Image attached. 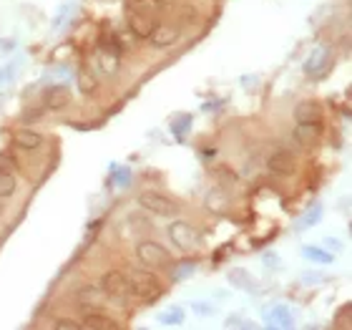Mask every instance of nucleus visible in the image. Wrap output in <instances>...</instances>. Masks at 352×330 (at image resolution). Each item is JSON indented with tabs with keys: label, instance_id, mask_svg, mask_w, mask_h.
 Masks as SVG:
<instances>
[{
	"label": "nucleus",
	"instance_id": "f257e3e1",
	"mask_svg": "<svg viewBox=\"0 0 352 330\" xmlns=\"http://www.w3.org/2000/svg\"><path fill=\"white\" fill-rule=\"evenodd\" d=\"M126 280H129V293L133 300L151 305L164 295V285L148 270H133L131 275H126Z\"/></svg>",
	"mask_w": 352,
	"mask_h": 330
},
{
	"label": "nucleus",
	"instance_id": "f03ea898",
	"mask_svg": "<svg viewBox=\"0 0 352 330\" xmlns=\"http://www.w3.org/2000/svg\"><path fill=\"white\" fill-rule=\"evenodd\" d=\"M136 255H139L141 262L146 265V267H151V270H166V267H171V262H174V257L169 255V249L164 247V245L154 243V240L139 243Z\"/></svg>",
	"mask_w": 352,
	"mask_h": 330
},
{
	"label": "nucleus",
	"instance_id": "7ed1b4c3",
	"mask_svg": "<svg viewBox=\"0 0 352 330\" xmlns=\"http://www.w3.org/2000/svg\"><path fill=\"white\" fill-rule=\"evenodd\" d=\"M139 205L148 214H156V217H174L179 212V205H176L174 199H169L166 194H159V192H141Z\"/></svg>",
	"mask_w": 352,
	"mask_h": 330
},
{
	"label": "nucleus",
	"instance_id": "20e7f679",
	"mask_svg": "<svg viewBox=\"0 0 352 330\" xmlns=\"http://www.w3.org/2000/svg\"><path fill=\"white\" fill-rule=\"evenodd\" d=\"M101 287H103V293L109 295L113 302H118V305H126L129 298H131V293H129V280H126L124 272H118V270L106 272Z\"/></svg>",
	"mask_w": 352,
	"mask_h": 330
},
{
	"label": "nucleus",
	"instance_id": "39448f33",
	"mask_svg": "<svg viewBox=\"0 0 352 330\" xmlns=\"http://www.w3.org/2000/svg\"><path fill=\"white\" fill-rule=\"evenodd\" d=\"M169 237L174 240L176 247L184 249V252L194 249V247H197V243H199L197 229L191 227L189 222H174V225L169 227Z\"/></svg>",
	"mask_w": 352,
	"mask_h": 330
},
{
	"label": "nucleus",
	"instance_id": "423d86ee",
	"mask_svg": "<svg viewBox=\"0 0 352 330\" xmlns=\"http://www.w3.org/2000/svg\"><path fill=\"white\" fill-rule=\"evenodd\" d=\"M267 167H270L272 174H279V176H289L294 174V169H297V162H294V156L285 149H279V152H272L270 159H267Z\"/></svg>",
	"mask_w": 352,
	"mask_h": 330
},
{
	"label": "nucleus",
	"instance_id": "0eeeda50",
	"mask_svg": "<svg viewBox=\"0 0 352 330\" xmlns=\"http://www.w3.org/2000/svg\"><path fill=\"white\" fill-rule=\"evenodd\" d=\"M43 103H45V109H51V111L66 109L68 103H71V88L63 86V83L48 86L43 91Z\"/></svg>",
	"mask_w": 352,
	"mask_h": 330
},
{
	"label": "nucleus",
	"instance_id": "6e6552de",
	"mask_svg": "<svg viewBox=\"0 0 352 330\" xmlns=\"http://www.w3.org/2000/svg\"><path fill=\"white\" fill-rule=\"evenodd\" d=\"M294 121L297 124H320L322 121V106L317 101H300L294 109Z\"/></svg>",
	"mask_w": 352,
	"mask_h": 330
},
{
	"label": "nucleus",
	"instance_id": "1a4fd4ad",
	"mask_svg": "<svg viewBox=\"0 0 352 330\" xmlns=\"http://www.w3.org/2000/svg\"><path fill=\"white\" fill-rule=\"evenodd\" d=\"M156 21L154 15H146V13H139V10H131L129 13V28L136 38H148L151 36V30H154Z\"/></svg>",
	"mask_w": 352,
	"mask_h": 330
},
{
	"label": "nucleus",
	"instance_id": "9d476101",
	"mask_svg": "<svg viewBox=\"0 0 352 330\" xmlns=\"http://www.w3.org/2000/svg\"><path fill=\"white\" fill-rule=\"evenodd\" d=\"M148 38H151V43L154 45L166 48V45L176 43V38H179V28H176L174 23H156Z\"/></svg>",
	"mask_w": 352,
	"mask_h": 330
},
{
	"label": "nucleus",
	"instance_id": "9b49d317",
	"mask_svg": "<svg viewBox=\"0 0 352 330\" xmlns=\"http://www.w3.org/2000/svg\"><path fill=\"white\" fill-rule=\"evenodd\" d=\"M13 144L23 152H36L43 144V134L33 132V129H21V132L13 134Z\"/></svg>",
	"mask_w": 352,
	"mask_h": 330
},
{
	"label": "nucleus",
	"instance_id": "f8f14e48",
	"mask_svg": "<svg viewBox=\"0 0 352 330\" xmlns=\"http://www.w3.org/2000/svg\"><path fill=\"white\" fill-rule=\"evenodd\" d=\"M294 139L300 141L305 149H312L320 141V124H297Z\"/></svg>",
	"mask_w": 352,
	"mask_h": 330
},
{
	"label": "nucleus",
	"instance_id": "ddd939ff",
	"mask_svg": "<svg viewBox=\"0 0 352 330\" xmlns=\"http://www.w3.org/2000/svg\"><path fill=\"white\" fill-rule=\"evenodd\" d=\"M81 328H88V330H116L118 323L116 320H111V318H106L103 313H88L86 320H83Z\"/></svg>",
	"mask_w": 352,
	"mask_h": 330
},
{
	"label": "nucleus",
	"instance_id": "4468645a",
	"mask_svg": "<svg viewBox=\"0 0 352 330\" xmlns=\"http://www.w3.org/2000/svg\"><path fill=\"white\" fill-rule=\"evenodd\" d=\"M101 290H96V287H83L81 293H78V305L86 308L88 313H94L98 305H101Z\"/></svg>",
	"mask_w": 352,
	"mask_h": 330
},
{
	"label": "nucleus",
	"instance_id": "2eb2a0df",
	"mask_svg": "<svg viewBox=\"0 0 352 330\" xmlns=\"http://www.w3.org/2000/svg\"><path fill=\"white\" fill-rule=\"evenodd\" d=\"M76 83H78V91L83 96H94L96 88H98V81H96V74H91L88 68H81L78 76H76Z\"/></svg>",
	"mask_w": 352,
	"mask_h": 330
},
{
	"label": "nucleus",
	"instance_id": "dca6fc26",
	"mask_svg": "<svg viewBox=\"0 0 352 330\" xmlns=\"http://www.w3.org/2000/svg\"><path fill=\"white\" fill-rule=\"evenodd\" d=\"M327 59H330V53H327V48H315V51H312V56H309V61L305 63V71H307V74L322 71L324 63H327Z\"/></svg>",
	"mask_w": 352,
	"mask_h": 330
},
{
	"label": "nucleus",
	"instance_id": "f3484780",
	"mask_svg": "<svg viewBox=\"0 0 352 330\" xmlns=\"http://www.w3.org/2000/svg\"><path fill=\"white\" fill-rule=\"evenodd\" d=\"M302 255L307 257V260H312V262H322V265L335 262V255H330V252H327V249H322V247H312V245L302 247Z\"/></svg>",
	"mask_w": 352,
	"mask_h": 330
},
{
	"label": "nucleus",
	"instance_id": "a211bd4d",
	"mask_svg": "<svg viewBox=\"0 0 352 330\" xmlns=\"http://www.w3.org/2000/svg\"><path fill=\"white\" fill-rule=\"evenodd\" d=\"M320 217H322V205H320V202H315V205L305 212V217H300V220H297V227H300V229L312 227V225H317V222H320Z\"/></svg>",
	"mask_w": 352,
	"mask_h": 330
},
{
	"label": "nucleus",
	"instance_id": "6ab92c4d",
	"mask_svg": "<svg viewBox=\"0 0 352 330\" xmlns=\"http://www.w3.org/2000/svg\"><path fill=\"white\" fill-rule=\"evenodd\" d=\"M189 129H191V114H176V118L171 121V134L182 139V136L189 134Z\"/></svg>",
	"mask_w": 352,
	"mask_h": 330
},
{
	"label": "nucleus",
	"instance_id": "aec40b11",
	"mask_svg": "<svg viewBox=\"0 0 352 330\" xmlns=\"http://www.w3.org/2000/svg\"><path fill=\"white\" fill-rule=\"evenodd\" d=\"M270 325H282V328L292 325L289 310H287L285 305H277V308H272V313H270Z\"/></svg>",
	"mask_w": 352,
	"mask_h": 330
},
{
	"label": "nucleus",
	"instance_id": "412c9836",
	"mask_svg": "<svg viewBox=\"0 0 352 330\" xmlns=\"http://www.w3.org/2000/svg\"><path fill=\"white\" fill-rule=\"evenodd\" d=\"M15 187H18L15 176L10 174V172H3V169H0V197H10L15 192Z\"/></svg>",
	"mask_w": 352,
	"mask_h": 330
},
{
	"label": "nucleus",
	"instance_id": "4be33fe9",
	"mask_svg": "<svg viewBox=\"0 0 352 330\" xmlns=\"http://www.w3.org/2000/svg\"><path fill=\"white\" fill-rule=\"evenodd\" d=\"M229 282L234 287H252V278L247 270H232L229 272Z\"/></svg>",
	"mask_w": 352,
	"mask_h": 330
},
{
	"label": "nucleus",
	"instance_id": "5701e85b",
	"mask_svg": "<svg viewBox=\"0 0 352 330\" xmlns=\"http://www.w3.org/2000/svg\"><path fill=\"white\" fill-rule=\"evenodd\" d=\"M184 320V310L182 308H169L162 313V323L164 325H179Z\"/></svg>",
	"mask_w": 352,
	"mask_h": 330
},
{
	"label": "nucleus",
	"instance_id": "b1692460",
	"mask_svg": "<svg viewBox=\"0 0 352 330\" xmlns=\"http://www.w3.org/2000/svg\"><path fill=\"white\" fill-rule=\"evenodd\" d=\"M133 10L146 15H154L159 10V0H133Z\"/></svg>",
	"mask_w": 352,
	"mask_h": 330
},
{
	"label": "nucleus",
	"instance_id": "393cba45",
	"mask_svg": "<svg viewBox=\"0 0 352 330\" xmlns=\"http://www.w3.org/2000/svg\"><path fill=\"white\" fill-rule=\"evenodd\" d=\"M350 313H352V305H342V308H340V313H338V325H340V328H345V330L352 328Z\"/></svg>",
	"mask_w": 352,
	"mask_h": 330
},
{
	"label": "nucleus",
	"instance_id": "a878e982",
	"mask_svg": "<svg viewBox=\"0 0 352 330\" xmlns=\"http://www.w3.org/2000/svg\"><path fill=\"white\" fill-rule=\"evenodd\" d=\"M189 272H194V262H179L174 267V280L189 278Z\"/></svg>",
	"mask_w": 352,
	"mask_h": 330
},
{
	"label": "nucleus",
	"instance_id": "bb28decb",
	"mask_svg": "<svg viewBox=\"0 0 352 330\" xmlns=\"http://www.w3.org/2000/svg\"><path fill=\"white\" fill-rule=\"evenodd\" d=\"M53 328H56V330H78V328H81V323L68 320V318H58V320L53 323Z\"/></svg>",
	"mask_w": 352,
	"mask_h": 330
},
{
	"label": "nucleus",
	"instance_id": "cd10ccee",
	"mask_svg": "<svg viewBox=\"0 0 352 330\" xmlns=\"http://www.w3.org/2000/svg\"><path fill=\"white\" fill-rule=\"evenodd\" d=\"M113 179H116V184H121V187H126V184L131 182V172H129V169H118L116 176H113Z\"/></svg>",
	"mask_w": 352,
	"mask_h": 330
},
{
	"label": "nucleus",
	"instance_id": "c85d7f7f",
	"mask_svg": "<svg viewBox=\"0 0 352 330\" xmlns=\"http://www.w3.org/2000/svg\"><path fill=\"white\" fill-rule=\"evenodd\" d=\"M227 325L229 328H252V323H247V320H242V318H229Z\"/></svg>",
	"mask_w": 352,
	"mask_h": 330
},
{
	"label": "nucleus",
	"instance_id": "c756f323",
	"mask_svg": "<svg viewBox=\"0 0 352 330\" xmlns=\"http://www.w3.org/2000/svg\"><path fill=\"white\" fill-rule=\"evenodd\" d=\"M15 48L13 41H0V56H6V53H10Z\"/></svg>",
	"mask_w": 352,
	"mask_h": 330
},
{
	"label": "nucleus",
	"instance_id": "7c9ffc66",
	"mask_svg": "<svg viewBox=\"0 0 352 330\" xmlns=\"http://www.w3.org/2000/svg\"><path fill=\"white\" fill-rule=\"evenodd\" d=\"M264 262H267V265H279V257H274V252H267V255H264Z\"/></svg>",
	"mask_w": 352,
	"mask_h": 330
}]
</instances>
